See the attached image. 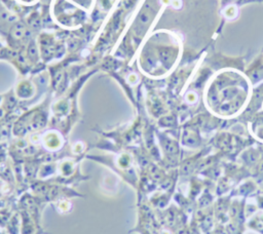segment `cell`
Instances as JSON below:
<instances>
[{
  "label": "cell",
  "instance_id": "cell-1",
  "mask_svg": "<svg viewBox=\"0 0 263 234\" xmlns=\"http://www.w3.org/2000/svg\"><path fill=\"white\" fill-rule=\"evenodd\" d=\"M11 34H12V36H13L14 38H16V39L23 38V37L25 36V34H26L25 26H24L23 24H21V23L14 25L13 29L11 30Z\"/></svg>",
  "mask_w": 263,
  "mask_h": 234
},
{
  "label": "cell",
  "instance_id": "cell-3",
  "mask_svg": "<svg viewBox=\"0 0 263 234\" xmlns=\"http://www.w3.org/2000/svg\"><path fill=\"white\" fill-rule=\"evenodd\" d=\"M259 170L261 171V172H263V161L261 162V164L259 165Z\"/></svg>",
  "mask_w": 263,
  "mask_h": 234
},
{
  "label": "cell",
  "instance_id": "cell-2",
  "mask_svg": "<svg viewBox=\"0 0 263 234\" xmlns=\"http://www.w3.org/2000/svg\"><path fill=\"white\" fill-rule=\"evenodd\" d=\"M28 53L30 54V56H31V57H34V56H36V53H37V49H36V47H35V45H34V44H31V45H30V47H29V50H28Z\"/></svg>",
  "mask_w": 263,
  "mask_h": 234
}]
</instances>
